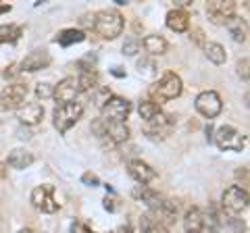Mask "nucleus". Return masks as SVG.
I'll use <instances>...</instances> for the list:
<instances>
[{"mask_svg":"<svg viewBox=\"0 0 250 233\" xmlns=\"http://www.w3.org/2000/svg\"><path fill=\"white\" fill-rule=\"evenodd\" d=\"M138 73L146 77V79H154L156 75H159V67H156L154 58L152 57H142L138 60Z\"/></svg>","mask_w":250,"mask_h":233,"instance_id":"obj_28","label":"nucleus"},{"mask_svg":"<svg viewBox=\"0 0 250 233\" xmlns=\"http://www.w3.org/2000/svg\"><path fill=\"white\" fill-rule=\"evenodd\" d=\"M167 27L171 29V32H175V34H184L190 29V15H188L184 9H173V11H169L167 13Z\"/></svg>","mask_w":250,"mask_h":233,"instance_id":"obj_19","label":"nucleus"},{"mask_svg":"<svg viewBox=\"0 0 250 233\" xmlns=\"http://www.w3.org/2000/svg\"><path fill=\"white\" fill-rule=\"evenodd\" d=\"M213 142L217 144V148L223 150V152H242V148H244V144H246L244 136L231 125L219 127L213 134Z\"/></svg>","mask_w":250,"mask_h":233,"instance_id":"obj_5","label":"nucleus"},{"mask_svg":"<svg viewBox=\"0 0 250 233\" xmlns=\"http://www.w3.org/2000/svg\"><path fill=\"white\" fill-rule=\"evenodd\" d=\"M111 73L115 75V77H125V71L121 67H115V69H111Z\"/></svg>","mask_w":250,"mask_h":233,"instance_id":"obj_41","label":"nucleus"},{"mask_svg":"<svg viewBox=\"0 0 250 233\" xmlns=\"http://www.w3.org/2000/svg\"><path fill=\"white\" fill-rule=\"evenodd\" d=\"M23 36L21 25H13V23H4L0 25V44H13Z\"/></svg>","mask_w":250,"mask_h":233,"instance_id":"obj_27","label":"nucleus"},{"mask_svg":"<svg viewBox=\"0 0 250 233\" xmlns=\"http://www.w3.org/2000/svg\"><path fill=\"white\" fill-rule=\"evenodd\" d=\"M140 48H142V42H140L136 36L125 38V42H123V46H121L123 54H127V57H134V54H138V52H140Z\"/></svg>","mask_w":250,"mask_h":233,"instance_id":"obj_31","label":"nucleus"},{"mask_svg":"<svg viewBox=\"0 0 250 233\" xmlns=\"http://www.w3.org/2000/svg\"><path fill=\"white\" fill-rule=\"evenodd\" d=\"M182 92H184L182 77L173 71H167V73H163L161 79L150 88V96H152L150 100H154L156 104H161V102H167V100H175Z\"/></svg>","mask_w":250,"mask_h":233,"instance_id":"obj_2","label":"nucleus"},{"mask_svg":"<svg viewBox=\"0 0 250 233\" xmlns=\"http://www.w3.org/2000/svg\"><path fill=\"white\" fill-rule=\"evenodd\" d=\"M82 25L83 27H88V29H94V13H88V15H83L82 17Z\"/></svg>","mask_w":250,"mask_h":233,"instance_id":"obj_38","label":"nucleus"},{"mask_svg":"<svg viewBox=\"0 0 250 233\" xmlns=\"http://www.w3.org/2000/svg\"><path fill=\"white\" fill-rule=\"evenodd\" d=\"M11 9H13L11 4H0V15H2V13H9Z\"/></svg>","mask_w":250,"mask_h":233,"instance_id":"obj_43","label":"nucleus"},{"mask_svg":"<svg viewBox=\"0 0 250 233\" xmlns=\"http://www.w3.org/2000/svg\"><path fill=\"white\" fill-rule=\"evenodd\" d=\"M6 177V162H0V179Z\"/></svg>","mask_w":250,"mask_h":233,"instance_id":"obj_42","label":"nucleus"},{"mask_svg":"<svg viewBox=\"0 0 250 233\" xmlns=\"http://www.w3.org/2000/svg\"><path fill=\"white\" fill-rule=\"evenodd\" d=\"M244 100H246V104H248V108H250V88L246 90V94H244Z\"/></svg>","mask_w":250,"mask_h":233,"instance_id":"obj_46","label":"nucleus"},{"mask_svg":"<svg viewBox=\"0 0 250 233\" xmlns=\"http://www.w3.org/2000/svg\"><path fill=\"white\" fill-rule=\"evenodd\" d=\"M104 208H106V211H111V213H113L115 208H117V206H115V200H111V198H104Z\"/></svg>","mask_w":250,"mask_h":233,"instance_id":"obj_40","label":"nucleus"},{"mask_svg":"<svg viewBox=\"0 0 250 233\" xmlns=\"http://www.w3.org/2000/svg\"><path fill=\"white\" fill-rule=\"evenodd\" d=\"M50 63H52L50 52L44 50V48H38V50H31L27 57L19 63V67H21V71H25V73H36V71L46 69Z\"/></svg>","mask_w":250,"mask_h":233,"instance_id":"obj_14","label":"nucleus"},{"mask_svg":"<svg viewBox=\"0 0 250 233\" xmlns=\"http://www.w3.org/2000/svg\"><path fill=\"white\" fill-rule=\"evenodd\" d=\"M85 40V32L83 29H75V27H69V29H62L59 32V36L54 38V42L61 44V46H73V44H80Z\"/></svg>","mask_w":250,"mask_h":233,"instance_id":"obj_22","label":"nucleus"},{"mask_svg":"<svg viewBox=\"0 0 250 233\" xmlns=\"http://www.w3.org/2000/svg\"><path fill=\"white\" fill-rule=\"evenodd\" d=\"M194 106H196V111L205 116V119H215V116H219V113L223 111L221 96H219L215 90L200 92L196 100H194Z\"/></svg>","mask_w":250,"mask_h":233,"instance_id":"obj_9","label":"nucleus"},{"mask_svg":"<svg viewBox=\"0 0 250 233\" xmlns=\"http://www.w3.org/2000/svg\"><path fill=\"white\" fill-rule=\"evenodd\" d=\"M250 206V194L240 188V185H231L223 192L221 196V208L225 213H231V214H240L242 211H246Z\"/></svg>","mask_w":250,"mask_h":233,"instance_id":"obj_7","label":"nucleus"},{"mask_svg":"<svg viewBox=\"0 0 250 233\" xmlns=\"http://www.w3.org/2000/svg\"><path fill=\"white\" fill-rule=\"evenodd\" d=\"M140 231H142V233H169V229L156 225L150 214H144L142 219H140Z\"/></svg>","mask_w":250,"mask_h":233,"instance_id":"obj_30","label":"nucleus"},{"mask_svg":"<svg viewBox=\"0 0 250 233\" xmlns=\"http://www.w3.org/2000/svg\"><path fill=\"white\" fill-rule=\"evenodd\" d=\"M52 92H54V85L48 83V81H40L36 85V98L38 100H50Z\"/></svg>","mask_w":250,"mask_h":233,"instance_id":"obj_32","label":"nucleus"},{"mask_svg":"<svg viewBox=\"0 0 250 233\" xmlns=\"http://www.w3.org/2000/svg\"><path fill=\"white\" fill-rule=\"evenodd\" d=\"M205 54L207 58L210 60L213 65H223L228 60V54H225V48L219 42H207L205 44Z\"/></svg>","mask_w":250,"mask_h":233,"instance_id":"obj_24","label":"nucleus"},{"mask_svg":"<svg viewBox=\"0 0 250 233\" xmlns=\"http://www.w3.org/2000/svg\"><path fill=\"white\" fill-rule=\"evenodd\" d=\"M225 27H228V32L231 34V38L236 42H244L246 40V23L242 17H238V15H233V17L225 23Z\"/></svg>","mask_w":250,"mask_h":233,"instance_id":"obj_25","label":"nucleus"},{"mask_svg":"<svg viewBox=\"0 0 250 233\" xmlns=\"http://www.w3.org/2000/svg\"><path fill=\"white\" fill-rule=\"evenodd\" d=\"M17 119L23 125H38L44 119V106L40 102H27L17 111Z\"/></svg>","mask_w":250,"mask_h":233,"instance_id":"obj_16","label":"nucleus"},{"mask_svg":"<svg viewBox=\"0 0 250 233\" xmlns=\"http://www.w3.org/2000/svg\"><path fill=\"white\" fill-rule=\"evenodd\" d=\"M207 15L210 23L215 25H225L233 15H236V2L233 0H213L207 4Z\"/></svg>","mask_w":250,"mask_h":233,"instance_id":"obj_12","label":"nucleus"},{"mask_svg":"<svg viewBox=\"0 0 250 233\" xmlns=\"http://www.w3.org/2000/svg\"><path fill=\"white\" fill-rule=\"evenodd\" d=\"M82 181H83V185H88V188H98V185H100L98 175H94V173H83Z\"/></svg>","mask_w":250,"mask_h":233,"instance_id":"obj_36","label":"nucleus"},{"mask_svg":"<svg viewBox=\"0 0 250 233\" xmlns=\"http://www.w3.org/2000/svg\"><path fill=\"white\" fill-rule=\"evenodd\" d=\"M236 71L244 81H250V58H240L236 63Z\"/></svg>","mask_w":250,"mask_h":233,"instance_id":"obj_33","label":"nucleus"},{"mask_svg":"<svg viewBox=\"0 0 250 233\" xmlns=\"http://www.w3.org/2000/svg\"><path fill=\"white\" fill-rule=\"evenodd\" d=\"M161 104H156L154 100L150 98H146V100H140V104H138V115L142 116V119L148 123V121H152L156 115H161Z\"/></svg>","mask_w":250,"mask_h":233,"instance_id":"obj_26","label":"nucleus"},{"mask_svg":"<svg viewBox=\"0 0 250 233\" xmlns=\"http://www.w3.org/2000/svg\"><path fill=\"white\" fill-rule=\"evenodd\" d=\"M184 231L186 233H202L205 231V213L198 206L188 208L184 214Z\"/></svg>","mask_w":250,"mask_h":233,"instance_id":"obj_17","label":"nucleus"},{"mask_svg":"<svg viewBox=\"0 0 250 233\" xmlns=\"http://www.w3.org/2000/svg\"><path fill=\"white\" fill-rule=\"evenodd\" d=\"M17 233H38V231L31 229V227H25V229H21V231H17Z\"/></svg>","mask_w":250,"mask_h":233,"instance_id":"obj_45","label":"nucleus"},{"mask_svg":"<svg viewBox=\"0 0 250 233\" xmlns=\"http://www.w3.org/2000/svg\"><path fill=\"white\" fill-rule=\"evenodd\" d=\"M31 204L34 208H38L40 213H57L59 211V202L54 200V188L50 183H44V185H38L31 192Z\"/></svg>","mask_w":250,"mask_h":233,"instance_id":"obj_10","label":"nucleus"},{"mask_svg":"<svg viewBox=\"0 0 250 233\" xmlns=\"http://www.w3.org/2000/svg\"><path fill=\"white\" fill-rule=\"evenodd\" d=\"M190 40H194V44L202 46V48H205V44H207V40H205V32H202L200 27H194V29H192V32H190Z\"/></svg>","mask_w":250,"mask_h":233,"instance_id":"obj_35","label":"nucleus"},{"mask_svg":"<svg viewBox=\"0 0 250 233\" xmlns=\"http://www.w3.org/2000/svg\"><path fill=\"white\" fill-rule=\"evenodd\" d=\"M207 139H208V142H213V127H207Z\"/></svg>","mask_w":250,"mask_h":233,"instance_id":"obj_44","label":"nucleus"},{"mask_svg":"<svg viewBox=\"0 0 250 233\" xmlns=\"http://www.w3.org/2000/svg\"><path fill=\"white\" fill-rule=\"evenodd\" d=\"M98 81H100V77H98V73L94 71V69H83V71L80 73V77H77L80 92H94V90H98Z\"/></svg>","mask_w":250,"mask_h":233,"instance_id":"obj_23","label":"nucleus"},{"mask_svg":"<svg viewBox=\"0 0 250 233\" xmlns=\"http://www.w3.org/2000/svg\"><path fill=\"white\" fill-rule=\"evenodd\" d=\"M148 214L152 216V221L156 225H161V227L167 229L177 221V206H175V202L163 198L159 194V196L148 204Z\"/></svg>","mask_w":250,"mask_h":233,"instance_id":"obj_4","label":"nucleus"},{"mask_svg":"<svg viewBox=\"0 0 250 233\" xmlns=\"http://www.w3.org/2000/svg\"><path fill=\"white\" fill-rule=\"evenodd\" d=\"M83 115V104L82 102H67V104H57L52 113V123L59 134H67Z\"/></svg>","mask_w":250,"mask_h":233,"instance_id":"obj_3","label":"nucleus"},{"mask_svg":"<svg viewBox=\"0 0 250 233\" xmlns=\"http://www.w3.org/2000/svg\"><path fill=\"white\" fill-rule=\"evenodd\" d=\"M131 196H134L136 200H140V202H144V204L148 206L156 196H159V192H154L152 188H148V185H136V188L131 190Z\"/></svg>","mask_w":250,"mask_h":233,"instance_id":"obj_29","label":"nucleus"},{"mask_svg":"<svg viewBox=\"0 0 250 233\" xmlns=\"http://www.w3.org/2000/svg\"><path fill=\"white\" fill-rule=\"evenodd\" d=\"M113 233H134V229H131V225L125 223V225H119V227H117Z\"/></svg>","mask_w":250,"mask_h":233,"instance_id":"obj_39","label":"nucleus"},{"mask_svg":"<svg viewBox=\"0 0 250 233\" xmlns=\"http://www.w3.org/2000/svg\"><path fill=\"white\" fill-rule=\"evenodd\" d=\"M127 173L129 177L134 181H138L140 185H148V183H152L156 177V171L148 165V162H144L142 158H134V160H129L127 162Z\"/></svg>","mask_w":250,"mask_h":233,"instance_id":"obj_15","label":"nucleus"},{"mask_svg":"<svg viewBox=\"0 0 250 233\" xmlns=\"http://www.w3.org/2000/svg\"><path fill=\"white\" fill-rule=\"evenodd\" d=\"M100 113H103V119H106V121L125 123V119H127L129 113H131V102L127 98H123V96L111 94L106 102L100 106Z\"/></svg>","mask_w":250,"mask_h":233,"instance_id":"obj_8","label":"nucleus"},{"mask_svg":"<svg viewBox=\"0 0 250 233\" xmlns=\"http://www.w3.org/2000/svg\"><path fill=\"white\" fill-rule=\"evenodd\" d=\"M236 179L242 183L240 188H244V185H250V165H248V167L236 169Z\"/></svg>","mask_w":250,"mask_h":233,"instance_id":"obj_34","label":"nucleus"},{"mask_svg":"<svg viewBox=\"0 0 250 233\" xmlns=\"http://www.w3.org/2000/svg\"><path fill=\"white\" fill-rule=\"evenodd\" d=\"M106 137L111 144L115 146H119V144H125L129 139V127H127V123H119V121H106Z\"/></svg>","mask_w":250,"mask_h":233,"instance_id":"obj_18","label":"nucleus"},{"mask_svg":"<svg viewBox=\"0 0 250 233\" xmlns=\"http://www.w3.org/2000/svg\"><path fill=\"white\" fill-rule=\"evenodd\" d=\"M19 71H21L19 63H13L11 67H6V71H4V77H6V79H11V77H15V75H17Z\"/></svg>","mask_w":250,"mask_h":233,"instance_id":"obj_37","label":"nucleus"},{"mask_svg":"<svg viewBox=\"0 0 250 233\" xmlns=\"http://www.w3.org/2000/svg\"><path fill=\"white\" fill-rule=\"evenodd\" d=\"M142 46H144V50L150 54V57H161V54L167 52L169 42L159 34H150V36H146L142 40Z\"/></svg>","mask_w":250,"mask_h":233,"instance_id":"obj_21","label":"nucleus"},{"mask_svg":"<svg viewBox=\"0 0 250 233\" xmlns=\"http://www.w3.org/2000/svg\"><path fill=\"white\" fill-rule=\"evenodd\" d=\"M27 83L23 81H15L4 85V90L0 92V106L4 111H19V108L25 104V98H27Z\"/></svg>","mask_w":250,"mask_h":233,"instance_id":"obj_6","label":"nucleus"},{"mask_svg":"<svg viewBox=\"0 0 250 233\" xmlns=\"http://www.w3.org/2000/svg\"><path fill=\"white\" fill-rule=\"evenodd\" d=\"M125 19L117 9H103L94 13V32L103 40H115L123 34Z\"/></svg>","mask_w":250,"mask_h":233,"instance_id":"obj_1","label":"nucleus"},{"mask_svg":"<svg viewBox=\"0 0 250 233\" xmlns=\"http://www.w3.org/2000/svg\"><path fill=\"white\" fill-rule=\"evenodd\" d=\"M173 127H175V116L167 115V113H161V115H156L152 121L146 123L144 131L150 139H165V137L171 136Z\"/></svg>","mask_w":250,"mask_h":233,"instance_id":"obj_11","label":"nucleus"},{"mask_svg":"<svg viewBox=\"0 0 250 233\" xmlns=\"http://www.w3.org/2000/svg\"><path fill=\"white\" fill-rule=\"evenodd\" d=\"M80 85H77V77H62V79L54 85L52 98L57 100L59 104H67V102H77V96H80Z\"/></svg>","mask_w":250,"mask_h":233,"instance_id":"obj_13","label":"nucleus"},{"mask_svg":"<svg viewBox=\"0 0 250 233\" xmlns=\"http://www.w3.org/2000/svg\"><path fill=\"white\" fill-rule=\"evenodd\" d=\"M34 160H36V158H34V154H31L29 150H25V148H15V150L9 152V158H6V167L21 171V169H27V167L34 165Z\"/></svg>","mask_w":250,"mask_h":233,"instance_id":"obj_20","label":"nucleus"}]
</instances>
